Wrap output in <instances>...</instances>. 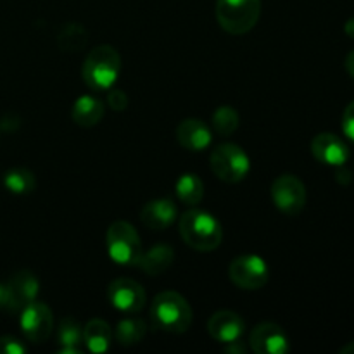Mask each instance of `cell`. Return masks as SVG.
I'll return each instance as SVG.
<instances>
[{
  "label": "cell",
  "instance_id": "obj_1",
  "mask_svg": "<svg viewBox=\"0 0 354 354\" xmlns=\"http://www.w3.org/2000/svg\"><path fill=\"white\" fill-rule=\"evenodd\" d=\"M180 235L189 248L201 252H211L220 248L223 230L213 214L203 209H190L180 218Z\"/></svg>",
  "mask_w": 354,
  "mask_h": 354
},
{
  "label": "cell",
  "instance_id": "obj_2",
  "mask_svg": "<svg viewBox=\"0 0 354 354\" xmlns=\"http://www.w3.org/2000/svg\"><path fill=\"white\" fill-rule=\"evenodd\" d=\"M152 324L169 334H183L192 324V308L182 294L166 290L158 294L151 304Z\"/></svg>",
  "mask_w": 354,
  "mask_h": 354
},
{
  "label": "cell",
  "instance_id": "obj_3",
  "mask_svg": "<svg viewBox=\"0 0 354 354\" xmlns=\"http://www.w3.org/2000/svg\"><path fill=\"white\" fill-rule=\"evenodd\" d=\"M121 73V55L111 45H97L83 62V80L95 92L113 88Z\"/></svg>",
  "mask_w": 354,
  "mask_h": 354
},
{
  "label": "cell",
  "instance_id": "obj_4",
  "mask_svg": "<svg viewBox=\"0 0 354 354\" xmlns=\"http://www.w3.org/2000/svg\"><path fill=\"white\" fill-rule=\"evenodd\" d=\"M261 16V0H218L216 19L227 33L244 35Z\"/></svg>",
  "mask_w": 354,
  "mask_h": 354
},
{
  "label": "cell",
  "instance_id": "obj_5",
  "mask_svg": "<svg viewBox=\"0 0 354 354\" xmlns=\"http://www.w3.org/2000/svg\"><path fill=\"white\" fill-rule=\"evenodd\" d=\"M106 248L111 259L123 266H135L142 256L140 237L128 221H114L107 228Z\"/></svg>",
  "mask_w": 354,
  "mask_h": 354
},
{
  "label": "cell",
  "instance_id": "obj_6",
  "mask_svg": "<svg viewBox=\"0 0 354 354\" xmlns=\"http://www.w3.org/2000/svg\"><path fill=\"white\" fill-rule=\"evenodd\" d=\"M251 161L237 144H221L211 152V169L225 183H239L248 176Z\"/></svg>",
  "mask_w": 354,
  "mask_h": 354
},
{
  "label": "cell",
  "instance_id": "obj_7",
  "mask_svg": "<svg viewBox=\"0 0 354 354\" xmlns=\"http://www.w3.org/2000/svg\"><path fill=\"white\" fill-rule=\"evenodd\" d=\"M228 277L239 289L256 290L268 282V265L261 256L242 254L237 256L228 266Z\"/></svg>",
  "mask_w": 354,
  "mask_h": 354
},
{
  "label": "cell",
  "instance_id": "obj_8",
  "mask_svg": "<svg viewBox=\"0 0 354 354\" xmlns=\"http://www.w3.org/2000/svg\"><path fill=\"white\" fill-rule=\"evenodd\" d=\"M272 199L287 216H296L306 206V187L297 176L280 175L272 183Z\"/></svg>",
  "mask_w": 354,
  "mask_h": 354
},
{
  "label": "cell",
  "instance_id": "obj_9",
  "mask_svg": "<svg viewBox=\"0 0 354 354\" xmlns=\"http://www.w3.org/2000/svg\"><path fill=\"white\" fill-rule=\"evenodd\" d=\"M21 330L31 342H44L54 330V315L44 303H30L21 310Z\"/></svg>",
  "mask_w": 354,
  "mask_h": 354
},
{
  "label": "cell",
  "instance_id": "obj_10",
  "mask_svg": "<svg viewBox=\"0 0 354 354\" xmlns=\"http://www.w3.org/2000/svg\"><path fill=\"white\" fill-rule=\"evenodd\" d=\"M107 299L124 315H135L142 311L147 303L144 287L131 279H116L107 287Z\"/></svg>",
  "mask_w": 354,
  "mask_h": 354
},
{
  "label": "cell",
  "instance_id": "obj_11",
  "mask_svg": "<svg viewBox=\"0 0 354 354\" xmlns=\"http://www.w3.org/2000/svg\"><path fill=\"white\" fill-rule=\"evenodd\" d=\"M249 346L256 354H286L289 353V337L279 324L263 322L252 328Z\"/></svg>",
  "mask_w": 354,
  "mask_h": 354
},
{
  "label": "cell",
  "instance_id": "obj_12",
  "mask_svg": "<svg viewBox=\"0 0 354 354\" xmlns=\"http://www.w3.org/2000/svg\"><path fill=\"white\" fill-rule=\"evenodd\" d=\"M207 332L211 337L221 344H230V342L242 339L245 332V322L241 315L230 310L216 311L207 322Z\"/></svg>",
  "mask_w": 354,
  "mask_h": 354
},
{
  "label": "cell",
  "instance_id": "obj_13",
  "mask_svg": "<svg viewBox=\"0 0 354 354\" xmlns=\"http://www.w3.org/2000/svg\"><path fill=\"white\" fill-rule=\"evenodd\" d=\"M311 152L320 162L328 166H337V168L344 166L349 159V147L346 145V142H342V138H339L334 133H328V131L318 133L313 138Z\"/></svg>",
  "mask_w": 354,
  "mask_h": 354
},
{
  "label": "cell",
  "instance_id": "obj_14",
  "mask_svg": "<svg viewBox=\"0 0 354 354\" xmlns=\"http://www.w3.org/2000/svg\"><path fill=\"white\" fill-rule=\"evenodd\" d=\"M10 296V310L9 311H21L24 306L33 303L40 290V282L37 277L28 270L14 273L10 280L7 282Z\"/></svg>",
  "mask_w": 354,
  "mask_h": 354
},
{
  "label": "cell",
  "instance_id": "obj_15",
  "mask_svg": "<svg viewBox=\"0 0 354 354\" xmlns=\"http://www.w3.org/2000/svg\"><path fill=\"white\" fill-rule=\"evenodd\" d=\"M176 140L187 151H204L213 142L211 128L197 118H187L176 127Z\"/></svg>",
  "mask_w": 354,
  "mask_h": 354
},
{
  "label": "cell",
  "instance_id": "obj_16",
  "mask_svg": "<svg viewBox=\"0 0 354 354\" xmlns=\"http://www.w3.org/2000/svg\"><path fill=\"white\" fill-rule=\"evenodd\" d=\"M176 209L175 203L168 197H161V199L149 201L140 211V220L151 230H165V228L171 227L176 220Z\"/></svg>",
  "mask_w": 354,
  "mask_h": 354
},
{
  "label": "cell",
  "instance_id": "obj_17",
  "mask_svg": "<svg viewBox=\"0 0 354 354\" xmlns=\"http://www.w3.org/2000/svg\"><path fill=\"white\" fill-rule=\"evenodd\" d=\"M173 259H175V252L169 245L166 244H158L154 248L149 249L147 252H142L140 259H138L137 266L147 275H161L165 273L169 266L173 265Z\"/></svg>",
  "mask_w": 354,
  "mask_h": 354
},
{
  "label": "cell",
  "instance_id": "obj_18",
  "mask_svg": "<svg viewBox=\"0 0 354 354\" xmlns=\"http://www.w3.org/2000/svg\"><path fill=\"white\" fill-rule=\"evenodd\" d=\"M104 111H106V107H104L102 100L93 95H82L80 99H76L71 116L78 127L92 128L102 120Z\"/></svg>",
  "mask_w": 354,
  "mask_h": 354
},
{
  "label": "cell",
  "instance_id": "obj_19",
  "mask_svg": "<svg viewBox=\"0 0 354 354\" xmlns=\"http://www.w3.org/2000/svg\"><path fill=\"white\" fill-rule=\"evenodd\" d=\"M113 332L107 322L100 318H93L83 327V344L92 353H106L111 346Z\"/></svg>",
  "mask_w": 354,
  "mask_h": 354
},
{
  "label": "cell",
  "instance_id": "obj_20",
  "mask_svg": "<svg viewBox=\"0 0 354 354\" xmlns=\"http://www.w3.org/2000/svg\"><path fill=\"white\" fill-rule=\"evenodd\" d=\"M176 196L187 206H197L204 197V183L196 173H183L176 180Z\"/></svg>",
  "mask_w": 354,
  "mask_h": 354
},
{
  "label": "cell",
  "instance_id": "obj_21",
  "mask_svg": "<svg viewBox=\"0 0 354 354\" xmlns=\"http://www.w3.org/2000/svg\"><path fill=\"white\" fill-rule=\"evenodd\" d=\"M57 339L61 344V353L78 354L83 344V327L73 318H64L59 325Z\"/></svg>",
  "mask_w": 354,
  "mask_h": 354
},
{
  "label": "cell",
  "instance_id": "obj_22",
  "mask_svg": "<svg viewBox=\"0 0 354 354\" xmlns=\"http://www.w3.org/2000/svg\"><path fill=\"white\" fill-rule=\"evenodd\" d=\"M86 41H88V33L80 23H68L66 26H62L57 37L59 48L62 52H69V54L83 50L86 47Z\"/></svg>",
  "mask_w": 354,
  "mask_h": 354
},
{
  "label": "cell",
  "instance_id": "obj_23",
  "mask_svg": "<svg viewBox=\"0 0 354 354\" xmlns=\"http://www.w3.org/2000/svg\"><path fill=\"white\" fill-rule=\"evenodd\" d=\"M147 334V327L140 318H124L118 324L116 332V341L123 346H135L142 341Z\"/></svg>",
  "mask_w": 354,
  "mask_h": 354
},
{
  "label": "cell",
  "instance_id": "obj_24",
  "mask_svg": "<svg viewBox=\"0 0 354 354\" xmlns=\"http://www.w3.org/2000/svg\"><path fill=\"white\" fill-rule=\"evenodd\" d=\"M3 183L12 194L24 196V194L33 192L35 187H37V178L30 169L12 168L3 175Z\"/></svg>",
  "mask_w": 354,
  "mask_h": 354
},
{
  "label": "cell",
  "instance_id": "obj_25",
  "mask_svg": "<svg viewBox=\"0 0 354 354\" xmlns=\"http://www.w3.org/2000/svg\"><path fill=\"white\" fill-rule=\"evenodd\" d=\"M213 128L221 137L235 133L239 128V114L234 107L221 106L213 113Z\"/></svg>",
  "mask_w": 354,
  "mask_h": 354
},
{
  "label": "cell",
  "instance_id": "obj_26",
  "mask_svg": "<svg viewBox=\"0 0 354 354\" xmlns=\"http://www.w3.org/2000/svg\"><path fill=\"white\" fill-rule=\"evenodd\" d=\"M26 353V346L16 337L3 335L0 337V354H23Z\"/></svg>",
  "mask_w": 354,
  "mask_h": 354
},
{
  "label": "cell",
  "instance_id": "obj_27",
  "mask_svg": "<svg viewBox=\"0 0 354 354\" xmlns=\"http://www.w3.org/2000/svg\"><path fill=\"white\" fill-rule=\"evenodd\" d=\"M107 104L113 111H124L128 106V95L123 90H107Z\"/></svg>",
  "mask_w": 354,
  "mask_h": 354
},
{
  "label": "cell",
  "instance_id": "obj_28",
  "mask_svg": "<svg viewBox=\"0 0 354 354\" xmlns=\"http://www.w3.org/2000/svg\"><path fill=\"white\" fill-rule=\"evenodd\" d=\"M342 131H344L349 140L354 142V100L351 104H348L344 114H342Z\"/></svg>",
  "mask_w": 354,
  "mask_h": 354
},
{
  "label": "cell",
  "instance_id": "obj_29",
  "mask_svg": "<svg viewBox=\"0 0 354 354\" xmlns=\"http://www.w3.org/2000/svg\"><path fill=\"white\" fill-rule=\"evenodd\" d=\"M0 310H10V296L7 283H0Z\"/></svg>",
  "mask_w": 354,
  "mask_h": 354
},
{
  "label": "cell",
  "instance_id": "obj_30",
  "mask_svg": "<svg viewBox=\"0 0 354 354\" xmlns=\"http://www.w3.org/2000/svg\"><path fill=\"white\" fill-rule=\"evenodd\" d=\"M245 344H242V339H239V341L235 342H230V344H227V353H232V354H242L245 353Z\"/></svg>",
  "mask_w": 354,
  "mask_h": 354
},
{
  "label": "cell",
  "instance_id": "obj_31",
  "mask_svg": "<svg viewBox=\"0 0 354 354\" xmlns=\"http://www.w3.org/2000/svg\"><path fill=\"white\" fill-rule=\"evenodd\" d=\"M335 178H337V182L342 183V185H348V183L351 182L349 171H346V169H339V173H337V176H335Z\"/></svg>",
  "mask_w": 354,
  "mask_h": 354
},
{
  "label": "cell",
  "instance_id": "obj_32",
  "mask_svg": "<svg viewBox=\"0 0 354 354\" xmlns=\"http://www.w3.org/2000/svg\"><path fill=\"white\" fill-rule=\"evenodd\" d=\"M346 69H348L349 75L354 78V50L349 52L348 57H346Z\"/></svg>",
  "mask_w": 354,
  "mask_h": 354
},
{
  "label": "cell",
  "instance_id": "obj_33",
  "mask_svg": "<svg viewBox=\"0 0 354 354\" xmlns=\"http://www.w3.org/2000/svg\"><path fill=\"white\" fill-rule=\"evenodd\" d=\"M344 31L348 37L354 38V16L351 17V19H348V23H346V26H344Z\"/></svg>",
  "mask_w": 354,
  "mask_h": 354
},
{
  "label": "cell",
  "instance_id": "obj_34",
  "mask_svg": "<svg viewBox=\"0 0 354 354\" xmlns=\"http://www.w3.org/2000/svg\"><path fill=\"white\" fill-rule=\"evenodd\" d=\"M339 353H341V354H354V342H349V344L342 346V348L339 349Z\"/></svg>",
  "mask_w": 354,
  "mask_h": 354
}]
</instances>
